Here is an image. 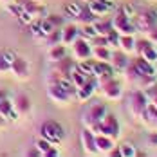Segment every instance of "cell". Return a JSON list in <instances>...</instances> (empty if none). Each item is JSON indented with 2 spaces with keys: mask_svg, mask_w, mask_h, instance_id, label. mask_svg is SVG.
I'll return each instance as SVG.
<instances>
[{
  "mask_svg": "<svg viewBox=\"0 0 157 157\" xmlns=\"http://www.w3.org/2000/svg\"><path fill=\"white\" fill-rule=\"evenodd\" d=\"M107 112H109V110H107V105H105V103H94V105H90V109L83 114L81 123H83L85 128H89L90 132L98 134L99 121L107 116Z\"/></svg>",
  "mask_w": 157,
  "mask_h": 157,
  "instance_id": "cell-1",
  "label": "cell"
},
{
  "mask_svg": "<svg viewBox=\"0 0 157 157\" xmlns=\"http://www.w3.org/2000/svg\"><path fill=\"white\" fill-rule=\"evenodd\" d=\"M132 20H134V25H136L137 31L143 33V34H148L157 25V13L155 11H150V9L137 11Z\"/></svg>",
  "mask_w": 157,
  "mask_h": 157,
  "instance_id": "cell-2",
  "label": "cell"
},
{
  "mask_svg": "<svg viewBox=\"0 0 157 157\" xmlns=\"http://www.w3.org/2000/svg\"><path fill=\"white\" fill-rule=\"evenodd\" d=\"M98 92L103 96L107 101H119L123 98V87L116 78H110L107 81H101L98 85Z\"/></svg>",
  "mask_w": 157,
  "mask_h": 157,
  "instance_id": "cell-3",
  "label": "cell"
},
{
  "mask_svg": "<svg viewBox=\"0 0 157 157\" xmlns=\"http://www.w3.org/2000/svg\"><path fill=\"white\" fill-rule=\"evenodd\" d=\"M63 136H65V132H63L62 125L56 123V121H45L44 125L40 126V137L47 139V141L52 143L54 146H60Z\"/></svg>",
  "mask_w": 157,
  "mask_h": 157,
  "instance_id": "cell-4",
  "label": "cell"
},
{
  "mask_svg": "<svg viewBox=\"0 0 157 157\" xmlns=\"http://www.w3.org/2000/svg\"><path fill=\"white\" fill-rule=\"evenodd\" d=\"M110 22H112V29L117 34H136L137 33L136 25H134V20L130 16H126L123 11H117L110 18Z\"/></svg>",
  "mask_w": 157,
  "mask_h": 157,
  "instance_id": "cell-5",
  "label": "cell"
},
{
  "mask_svg": "<svg viewBox=\"0 0 157 157\" xmlns=\"http://www.w3.org/2000/svg\"><path fill=\"white\" fill-rule=\"evenodd\" d=\"M71 58L76 60V62H85V60H90L92 58V44L85 38L78 36L72 45H71Z\"/></svg>",
  "mask_w": 157,
  "mask_h": 157,
  "instance_id": "cell-6",
  "label": "cell"
},
{
  "mask_svg": "<svg viewBox=\"0 0 157 157\" xmlns=\"http://www.w3.org/2000/svg\"><path fill=\"white\" fill-rule=\"evenodd\" d=\"M146 105H148V98L144 94V90H139V89H137V90H134V92L130 94V99H128V112L132 114L134 119L139 121V117H141V114L144 112Z\"/></svg>",
  "mask_w": 157,
  "mask_h": 157,
  "instance_id": "cell-7",
  "label": "cell"
},
{
  "mask_svg": "<svg viewBox=\"0 0 157 157\" xmlns=\"http://www.w3.org/2000/svg\"><path fill=\"white\" fill-rule=\"evenodd\" d=\"M98 134H103V136H109L112 139H117L121 136V125L117 121V117L114 114H109L99 121V128H98Z\"/></svg>",
  "mask_w": 157,
  "mask_h": 157,
  "instance_id": "cell-8",
  "label": "cell"
},
{
  "mask_svg": "<svg viewBox=\"0 0 157 157\" xmlns=\"http://www.w3.org/2000/svg\"><path fill=\"white\" fill-rule=\"evenodd\" d=\"M47 98L52 101V103L60 105V107H65V105H69V103L72 101V96L69 94L63 87H60L58 83L47 85Z\"/></svg>",
  "mask_w": 157,
  "mask_h": 157,
  "instance_id": "cell-9",
  "label": "cell"
},
{
  "mask_svg": "<svg viewBox=\"0 0 157 157\" xmlns=\"http://www.w3.org/2000/svg\"><path fill=\"white\" fill-rule=\"evenodd\" d=\"M98 79L96 78H89L87 79V83H83L81 87L76 89V92H74V99L79 101V103H87L92 96L98 92Z\"/></svg>",
  "mask_w": 157,
  "mask_h": 157,
  "instance_id": "cell-10",
  "label": "cell"
},
{
  "mask_svg": "<svg viewBox=\"0 0 157 157\" xmlns=\"http://www.w3.org/2000/svg\"><path fill=\"white\" fill-rule=\"evenodd\" d=\"M79 143H81V148L87 155H98V150H96V134L90 132L89 128H81L79 132Z\"/></svg>",
  "mask_w": 157,
  "mask_h": 157,
  "instance_id": "cell-11",
  "label": "cell"
},
{
  "mask_svg": "<svg viewBox=\"0 0 157 157\" xmlns=\"http://www.w3.org/2000/svg\"><path fill=\"white\" fill-rule=\"evenodd\" d=\"M9 71H11V72H13V76H15L16 79H20V81H25V79H29V76H31L29 62H27V60H24V58H18V56L13 60L11 67H9Z\"/></svg>",
  "mask_w": 157,
  "mask_h": 157,
  "instance_id": "cell-12",
  "label": "cell"
},
{
  "mask_svg": "<svg viewBox=\"0 0 157 157\" xmlns=\"http://www.w3.org/2000/svg\"><path fill=\"white\" fill-rule=\"evenodd\" d=\"M116 71L112 69V65L109 62H96L94 60V69H92V78L98 79V83L107 81V79L114 78Z\"/></svg>",
  "mask_w": 157,
  "mask_h": 157,
  "instance_id": "cell-13",
  "label": "cell"
},
{
  "mask_svg": "<svg viewBox=\"0 0 157 157\" xmlns=\"http://www.w3.org/2000/svg\"><path fill=\"white\" fill-rule=\"evenodd\" d=\"M76 65H78L76 60L65 56V58H62V60H58V62L52 63V71H56V72H58L60 76H63V78H71V72L76 69Z\"/></svg>",
  "mask_w": 157,
  "mask_h": 157,
  "instance_id": "cell-14",
  "label": "cell"
},
{
  "mask_svg": "<svg viewBox=\"0 0 157 157\" xmlns=\"http://www.w3.org/2000/svg\"><path fill=\"white\" fill-rule=\"evenodd\" d=\"M130 63V56L123 52L121 49H116V51H112V56H110V65H112V69L116 71V72H123L126 69V65Z\"/></svg>",
  "mask_w": 157,
  "mask_h": 157,
  "instance_id": "cell-15",
  "label": "cell"
},
{
  "mask_svg": "<svg viewBox=\"0 0 157 157\" xmlns=\"http://www.w3.org/2000/svg\"><path fill=\"white\" fill-rule=\"evenodd\" d=\"M116 148V139H112L109 136H103V134H96V150H98V155H110V152Z\"/></svg>",
  "mask_w": 157,
  "mask_h": 157,
  "instance_id": "cell-16",
  "label": "cell"
},
{
  "mask_svg": "<svg viewBox=\"0 0 157 157\" xmlns=\"http://www.w3.org/2000/svg\"><path fill=\"white\" fill-rule=\"evenodd\" d=\"M11 103H13V109L18 116H27L29 112H31V99L27 98L25 94H16L13 99H11Z\"/></svg>",
  "mask_w": 157,
  "mask_h": 157,
  "instance_id": "cell-17",
  "label": "cell"
},
{
  "mask_svg": "<svg viewBox=\"0 0 157 157\" xmlns=\"http://www.w3.org/2000/svg\"><path fill=\"white\" fill-rule=\"evenodd\" d=\"M79 36V27L76 24H65L62 27V44L65 47H71L72 42Z\"/></svg>",
  "mask_w": 157,
  "mask_h": 157,
  "instance_id": "cell-18",
  "label": "cell"
},
{
  "mask_svg": "<svg viewBox=\"0 0 157 157\" xmlns=\"http://www.w3.org/2000/svg\"><path fill=\"white\" fill-rule=\"evenodd\" d=\"M34 146L38 148V152H40L44 157H58L60 155L58 146H54L52 143H49L47 139H44V137H40L38 141L34 143Z\"/></svg>",
  "mask_w": 157,
  "mask_h": 157,
  "instance_id": "cell-19",
  "label": "cell"
},
{
  "mask_svg": "<svg viewBox=\"0 0 157 157\" xmlns=\"http://www.w3.org/2000/svg\"><path fill=\"white\" fill-rule=\"evenodd\" d=\"M110 6H112V4L103 2V0H90V2H87V7L96 15V18H103V16L109 15L110 13Z\"/></svg>",
  "mask_w": 157,
  "mask_h": 157,
  "instance_id": "cell-20",
  "label": "cell"
},
{
  "mask_svg": "<svg viewBox=\"0 0 157 157\" xmlns=\"http://www.w3.org/2000/svg\"><path fill=\"white\" fill-rule=\"evenodd\" d=\"M117 49H121L128 56L130 54H136V38H134V34H119Z\"/></svg>",
  "mask_w": 157,
  "mask_h": 157,
  "instance_id": "cell-21",
  "label": "cell"
},
{
  "mask_svg": "<svg viewBox=\"0 0 157 157\" xmlns=\"http://www.w3.org/2000/svg\"><path fill=\"white\" fill-rule=\"evenodd\" d=\"M67 56V47L63 45V44H56V45H51L47 51V60L51 63L58 62V60H62Z\"/></svg>",
  "mask_w": 157,
  "mask_h": 157,
  "instance_id": "cell-22",
  "label": "cell"
},
{
  "mask_svg": "<svg viewBox=\"0 0 157 157\" xmlns=\"http://www.w3.org/2000/svg\"><path fill=\"white\" fill-rule=\"evenodd\" d=\"M0 114L9 121H15L16 117H18V114L15 112V109H13V103H11V99H9V96L7 98H4L2 101H0Z\"/></svg>",
  "mask_w": 157,
  "mask_h": 157,
  "instance_id": "cell-23",
  "label": "cell"
},
{
  "mask_svg": "<svg viewBox=\"0 0 157 157\" xmlns=\"http://www.w3.org/2000/svg\"><path fill=\"white\" fill-rule=\"evenodd\" d=\"M74 20H76V24H79V25H87V24H94L96 22V15L87 7V4H85V6H81L78 16Z\"/></svg>",
  "mask_w": 157,
  "mask_h": 157,
  "instance_id": "cell-24",
  "label": "cell"
},
{
  "mask_svg": "<svg viewBox=\"0 0 157 157\" xmlns=\"http://www.w3.org/2000/svg\"><path fill=\"white\" fill-rule=\"evenodd\" d=\"M157 83V76L155 74H141L139 78L136 79V87L139 89V90H148L150 87H154Z\"/></svg>",
  "mask_w": 157,
  "mask_h": 157,
  "instance_id": "cell-25",
  "label": "cell"
},
{
  "mask_svg": "<svg viewBox=\"0 0 157 157\" xmlns=\"http://www.w3.org/2000/svg\"><path fill=\"white\" fill-rule=\"evenodd\" d=\"M110 56H112V49L101 47V45H92V60L110 63Z\"/></svg>",
  "mask_w": 157,
  "mask_h": 157,
  "instance_id": "cell-26",
  "label": "cell"
},
{
  "mask_svg": "<svg viewBox=\"0 0 157 157\" xmlns=\"http://www.w3.org/2000/svg\"><path fill=\"white\" fill-rule=\"evenodd\" d=\"M92 25L96 29V34H99V36H109L110 33L114 31L112 29V22L110 20H103V18H96V22Z\"/></svg>",
  "mask_w": 157,
  "mask_h": 157,
  "instance_id": "cell-27",
  "label": "cell"
},
{
  "mask_svg": "<svg viewBox=\"0 0 157 157\" xmlns=\"http://www.w3.org/2000/svg\"><path fill=\"white\" fill-rule=\"evenodd\" d=\"M132 62L136 65V69L139 71V74H155V65L148 63L144 58H141V56H137V58L132 60Z\"/></svg>",
  "mask_w": 157,
  "mask_h": 157,
  "instance_id": "cell-28",
  "label": "cell"
},
{
  "mask_svg": "<svg viewBox=\"0 0 157 157\" xmlns=\"http://www.w3.org/2000/svg\"><path fill=\"white\" fill-rule=\"evenodd\" d=\"M123 76H125V79L128 81V83H136V79L141 76V74H139V71L136 69V65H134L132 60H130V63L126 65V69L123 71Z\"/></svg>",
  "mask_w": 157,
  "mask_h": 157,
  "instance_id": "cell-29",
  "label": "cell"
},
{
  "mask_svg": "<svg viewBox=\"0 0 157 157\" xmlns=\"http://www.w3.org/2000/svg\"><path fill=\"white\" fill-rule=\"evenodd\" d=\"M87 79H89V76L85 74V72H81L78 69V65H76V69L71 72V81H72V85L78 89V87H81L83 83H87Z\"/></svg>",
  "mask_w": 157,
  "mask_h": 157,
  "instance_id": "cell-30",
  "label": "cell"
},
{
  "mask_svg": "<svg viewBox=\"0 0 157 157\" xmlns=\"http://www.w3.org/2000/svg\"><path fill=\"white\" fill-rule=\"evenodd\" d=\"M44 42H45V45H49V47L51 45H56V44H62V29H52L44 38Z\"/></svg>",
  "mask_w": 157,
  "mask_h": 157,
  "instance_id": "cell-31",
  "label": "cell"
},
{
  "mask_svg": "<svg viewBox=\"0 0 157 157\" xmlns=\"http://www.w3.org/2000/svg\"><path fill=\"white\" fill-rule=\"evenodd\" d=\"M79 36H81V38H85V40H89V42H90V40H94L96 36H98V34H96L94 25H92V24L81 25V29H79Z\"/></svg>",
  "mask_w": 157,
  "mask_h": 157,
  "instance_id": "cell-32",
  "label": "cell"
},
{
  "mask_svg": "<svg viewBox=\"0 0 157 157\" xmlns=\"http://www.w3.org/2000/svg\"><path fill=\"white\" fill-rule=\"evenodd\" d=\"M117 148H119V157H136L137 155L136 146L130 144V143H125V144H121V146H117Z\"/></svg>",
  "mask_w": 157,
  "mask_h": 157,
  "instance_id": "cell-33",
  "label": "cell"
},
{
  "mask_svg": "<svg viewBox=\"0 0 157 157\" xmlns=\"http://www.w3.org/2000/svg\"><path fill=\"white\" fill-rule=\"evenodd\" d=\"M45 20L52 25V29H62L65 25V18L60 15H49V16H45Z\"/></svg>",
  "mask_w": 157,
  "mask_h": 157,
  "instance_id": "cell-34",
  "label": "cell"
},
{
  "mask_svg": "<svg viewBox=\"0 0 157 157\" xmlns=\"http://www.w3.org/2000/svg\"><path fill=\"white\" fill-rule=\"evenodd\" d=\"M16 18H18V22H20V24H24V25H31L33 22H34V18H33L27 11H24L22 7H20V11H18Z\"/></svg>",
  "mask_w": 157,
  "mask_h": 157,
  "instance_id": "cell-35",
  "label": "cell"
},
{
  "mask_svg": "<svg viewBox=\"0 0 157 157\" xmlns=\"http://www.w3.org/2000/svg\"><path fill=\"white\" fill-rule=\"evenodd\" d=\"M79 9H81V4H69L67 6V15L72 16V18H76L79 13Z\"/></svg>",
  "mask_w": 157,
  "mask_h": 157,
  "instance_id": "cell-36",
  "label": "cell"
},
{
  "mask_svg": "<svg viewBox=\"0 0 157 157\" xmlns=\"http://www.w3.org/2000/svg\"><path fill=\"white\" fill-rule=\"evenodd\" d=\"M119 11H123V13H125L126 16H130V18H134V16H136V13H137V9H136L134 6H123Z\"/></svg>",
  "mask_w": 157,
  "mask_h": 157,
  "instance_id": "cell-37",
  "label": "cell"
},
{
  "mask_svg": "<svg viewBox=\"0 0 157 157\" xmlns=\"http://www.w3.org/2000/svg\"><path fill=\"white\" fill-rule=\"evenodd\" d=\"M9 62H6V58L0 54V74H6V72H9Z\"/></svg>",
  "mask_w": 157,
  "mask_h": 157,
  "instance_id": "cell-38",
  "label": "cell"
},
{
  "mask_svg": "<svg viewBox=\"0 0 157 157\" xmlns=\"http://www.w3.org/2000/svg\"><path fill=\"white\" fill-rule=\"evenodd\" d=\"M146 38H148V40H150L154 45H157V25H155V27H154L150 33H148V34H146Z\"/></svg>",
  "mask_w": 157,
  "mask_h": 157,
  "instance_id": "cell-39",
  "label": "cell"
},
{
  "mask_svg": "<svg viewBox=\"0 0 157 157\" xmlns=\"http://www.w3.org/2000/svg\"><path fill=\"white\" fill-rule=\"evenodd\" d=\"M148 144L150 146H157V132H150L148 134Z\"/></svg>",
  "mask_w": 157,
  "mask_h": 157,
  "instance_id": "cell-40",
  "label": "cell"
},
{
  "mask_svg": "<svg viewBox=\"0 0 157 157\" xmlns=\"http://www.w3.org/2000/svg\"><path fill=\"white\" fill-rule=\"evenodd\" d=\"M2 56L6 58V62H9V65H11V63H13V60L16 58V56L13 54V52H11V51H6V52H2Z\"/></svg>",
  "mask_w": 157,
  "mask_h": 157,
  "instance_id": "cell-41",
  "label": "cell"
},
{
  "mask_svg": "<svg viewBox=\"0 0 157 157\" xmlns=\"http://www.w3.org/2000/svg\"><path fill=\"white\" fill-rule=\"evenodd\" d=\"M27 155H29V157H38V155H42V154L38 152V148H36V146H33L31 150L27 152Z\"/></svg>",
  "mask_w": 157,
  "mask_h": 157,
  "instance_id": "cell-42",
  "label": "cell"
},
{
  "mask_svg": "<svg viewBox=\"0 0 157 157\" xmlns=\"http://www.w3.org/2000/svg\"><path fill=\"white\" fill-rule=\"evenodd\" d=\"M6 125H7V119H6V117H4V116L0 114V128H4Z\"/></svg>",
  "mask_w": 157,
  "mask_h": 157,
  "instance_id": "cell-43",
  "label": "cell"
},
{
  "mask_svg": "<svg viewBox=\"0 0 157 157\" xmlns=\"http://www.w3.org/2000/svg\"><path fill=\"white\" fill-rule=\"evenodd\" d=\"M4 98H7V92H6V90H0V101H2Z\"/></svg>",
  "mask_w": 157,
  "mask_h": 157,
  "instance_id": "cell-44",
  "label": "cell"
},
{
  "mask_svg": "<svg viewBox=\"0 0 157 157\" xmlns=\"http://www.w3.org/2000/svg\"><path fill=\"white\" fill-rule=\"evenodd\" d=\"M2 4H9V2H13V0H0Z\"/></svg>",
  "mask_w": 157,
  "mask_h": 157,
  "instance_id": "cell-45",
  "label": "cell"
},
{
  "mask_svg": "<svg viewBox=\"0 0 157 157\" xmlns=\"http://www.w3.org/2000/svg\"><path fill=\"white\" fill-rule=\"evenodd\" d=\"M31 2H40V4H44V0H31Z\"/></svg>",
  "mask_w": 157,
  "mask_h": 157,
  "instance_id": "cell-46",
  "label": "cell"
},
{
  "mask_svg": "<svg viewBox=\"0 0 157 157\" xmlns=\"http://www.w3.org/2000/svg\"><path fill=\"white\" fill-rule=\"evenodd\" d=\"M81 2H85V4H87V2H90V0H81Z\"/></svg>",
  "mask_w": 157,
  "mask_h": 157,
  "instance_id": "cell-47",
  "label": "cell"
},
{
  "mask_svg": "<svg viewBox=\"0 0 157 157\" xmlns=\"http://www.w3.org/2000/svg\"><path fill=\"white\" fill-rule=\"evenodd\" d=\"M155 76H157V72H155Z\"/></svg>",
  "mask_w": 157,
  "mask_h": 157,
  "instance_id": "cell-48",
  "label": "cell"
},
{
  "mask_svg": "<svg viewBox=\"0 0 157 157\" xmlns=\"http://www.w3.org/2000/svg\"><path fill=\"white\" fill-rule=\"evenodd\" d=\"M155 47H157V45H155Z\"/></svg>",
  "mask_w": 157,
  "mask_h": 157,
  "instance_id": "cell-49",
  "label": "cell"
}]
</instances>
